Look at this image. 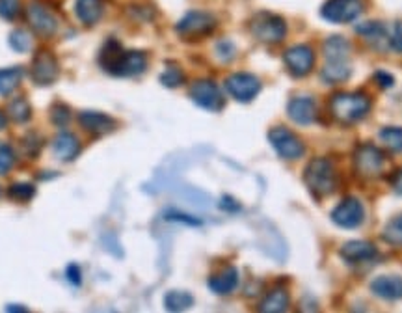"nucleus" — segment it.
Returning <instances> with one entry per match:
<instances>
[{"label":"nucleus","mask_w":402,"mask_h":313,"mask_svg":"<svg viewBox=\"0 0 402 313\" xmlns=\"http://www.w3.org/2000/svg\"><path fill=\"white\" fill-rule=\"evenodd\" d=\"M350 41L341 36L328 37L323 45V53L326 60H348L350 56Z\"/></svg>","instance_id":"24"},{"label":"nucleus","mask_w":402,"mask_h":313,"mask_svg":"<svg viewBox=\"0 0 402 313\" xmlns=\"http://www.w3.org/2000/svg\"><path fill=\"white\" fill-rule=\"evenodd\" d=\"M50 122L56 127H67V123L71 122V108L66 103H56L50 108Z\"/></svg>","instance_id":"33"},{"label":"nucleus","mask_w":402,"mask_h":313,"mask_svg":"<svg viewBox=\"0 0 402 313\" xmlns=\"http://www.w3.org/2000/svg\"><path fill=\"white\" fill-rule=\"evenodd\" d=\"M382 240L387 245L395 246V248H402V215L393 216L385 224L384 231H382Z\"/></svg>","instance_id":"29"},{"label":"nucleus","mask_w":402,"mask_h":313,"mask_svg":"<svg viewBox=\"0 0 402 313\" xmlns=\"http://www.w3.org/2000/svg\"><path fill=\"white\" fill-rule=\"evenodd\" d=\"M194 304V296L186 291H170L164 296V307L168 312H184Z\"/></svg>","instance_id":"28"},{"label":"nucleus","mask_w":402,"mask_h":313,"mask_svg":"<svg viewBox=\"0 0 402 313\" xmlns=\"http://www.w3.org/2000/svg\"><path fill=\"white\" fill-rule=\"evenodd\" d=\"M250 30L256 39H259V41H262V44L274 45V44H280L281 39L285 37L287 25H285V21H283L280 15L261 12V13H257L256 17L251 19Z\"/></svg>","instance_id":"5"},{"label":"nucleus","mask_w":402,"mask_h":313,"mask_svg":"<svg viewBox=\"0 0 402 313\" xmlns=\"http://www.w3.org/2000/svg\"><path fill=\"white\" fill-rule=\"evenodd\" d=\"M26 17H28V23L34 28L36 34L43 37H52L58 30V19L49 8H45L41 2H30L28 8H26Z\"/></svg>","instance_id":"13"},{"label":"nucleus","mask_w":402,"mask_h":313,"mask_svg":"<svg viewBox=\"0 0 402 313\" xmlns=\"http://www.w3.org/2000/svg\"><path fill=\"white\" fill-rule=\"evenodd\" d=\"M21 12V0H0V17L13 21Z\"/></svg>","instance_id":"36"},{"label":"nucleus","mask_w":402,"mask_h":313,"mask_svg":"<svg viewBox=\"0 0 402 313\" xmlns=\"http://www.w3.org/2000/svg\"><path fill=\"white\" fill-rule=\"evenodd\" d=\"M287 307H289V293H287L283 287H276L265 296V301H262L261 306H259V312L281 313L287 312Z\"/></svg>","instance_id":"26"},{"label":"nucleus","mask_w":402,"mask_h":313,"mask_svg":"<svg viewBox=\"0 0 402 313\" xmlns=\"http://www.w3.org/2000/svg\"><path fill=\"white\" fill-rule=\"evenodd\" d=\"M304 183L317 200L334 194L337 187V172L334 164L324 157L309 160V164L304 170Z\"/></svg>","instance_id":"3"},{"label":"nucleus","mask_w":402,"mask_h":313,"mask_svg":"<svg viewBox=\"0 0 402 313\" xmlns=\"http://www.w3.org/2000/svg\"><path fill=\"white\" fill-rule=\"evenodd\" d=\"M8 116L12 117L15 123L30 122L32 106H30V103H28V99L23 97V95L12 99L10 104H8Z\"/></svg>","instance_id":"27"},{"label":"nucleus","mask_w":402,"mask_h":313,"mask_svg":"<svg viewBox=\"0 0 402 313\" xmlns=\"http://www.w3.org/2000/svg\"><path fill=\"white\" fill-rule=\"evenodd\" d=\"M6 312H26V307H19V306H6Z\"/></svg>","instance_id":"45"},{"label":"nucleus","mask_w":402,"mask_h":313,"mask_svg":"<svg viewBox=\"0 0 402 313\" xmlns=\"http://www.w3.org/2000/svg\"><path fill=\"white\" fill-rule=\"evenodd\" d=\"M207 285L216 295H229L238 285V270L235 267H227L218 274L209 278Z\"/></svg>","instance_id":"20"},{"label":"nucleus","mask_w":402,"mask_h":313,"mask_svg":"<svg viewBox=\"0 0 402 313\" xmlns=\"http://www.w3.org/2000/svg\"><path fill=\"white\" fill-rule=\"evenodd\" d=\"M391 187H393V191H395L399 196H402V168L393 173V178H391Z\"/></svg>","instance_id":"41"},{"label":"nucleus","mask_w":402,"mask_h":313,"mask_svg":"<svg viewBox=\"0 0 402 313\" xmlns=\"http://www.w3.org/2000/svg\"><path fill=\"white\" fill-rule=\"evenodd\" d=\"M226 90L238 103H250L261 92V80L251 73H233L226 79Z\"/></svg>","instance_id":"8"},{"label":"nucleus","mask_w":402,"mask_h":313,"mask_svg":"<svg viewBox=\"0 0 402 313\" xmlns=\"http://www.w3.org/2000/svg\"><path fill=\"white\" fill-rule=\"evenodd\" d=\"M8 44H10V47H12L15 53H28V50L32 49V37L26 30L17 28V30H13L12 34H10Z\"/></svg>","instance_id":"32"},{"label":"nucleus","mask_w":402,"mask_h":313,"mask_svg":"<svg viewBox=\"0 0 402 313\" xmlns=\"http://www.w3.org/2000/svg\"><path fill=\"white\" fill-rule=\"evenodd\" d=\"M268 142L276 149V153L285 160H296L305 153V148L298 136L287 127L276 125L268 131Z\"/></svg>","instance_id":"6"},{"label":"nucleus","mask_w":402,"mask_h":313,"mask_svg":"<svg viewBox=\"0 0 402 313\" xmlns=\"http://www.w3.org/2000/svg\"><path fill=\"white\" fill-rule=\"evenodd\" d=\"M385 155L372 144H361L354 151V170L363 179L380 178L384 172Z\"/></svg>","instance_id":"4"},{"label":"nucleus","mask_w":402,"mask_h":313,"mask_svg":"<svg viewBox=\"0 0 402 313\" xmlns=\"http://www.w3.org/2000/svg\"><path fill=\"white\" fill-rule=\"evenodd\" d=\"M287 114L298 125H309L317 116V104L311 97H294L287 104Z\"/></svg>","instance_id":"17"},{"label":"nucleus","mask_w":402,"mask_h":313,"mask_svg":"<svg viewBox=\"0 0 402 313\" xmlns=\"http://www.w3.org/2000/svg\"><path fill=\"white\" fill-rule=\"evenodd\" d=\"M6 123H8V117L4 116V112H0V131L6 129Z\"/></svg>","instance_id":"44"},{"label":"nucleus","mask_w":402,"mask_h":313,"mask_svg":"<svg viewBox=\"0 0 402 313\" xmlns=\"http://www.w3.org/2000/svg\"><path fill=\"white\" fill-rule=\"evenodd\" d=\"M168 220H179V222H186V224H194V226H198L200 224V220H194V218H189L186 215H179V213H173V215L166 216Z\"/></svg>","instance_id":"42"},{"label":"nucleus","mask_w":402,"mask_h":313,"mask_svg":"<svg viewBox=\"0 0 402 313\" xmlns=\"http://www.w3.org/2000/svg\"><path fill=\"white\" fill-rule=\"evenodd\" d=\"M190 99L209 112H220L226 104V99L213 80H195L190 86Z\"/></svg>","instance_id":"9"},{"label":"nucleus","mask_w":402,"mask_h":313,"mask_svg":"<svg viewBox=\"0 0 402 313\" xmlns=\"http://www.w3.org/2000/svg\"><path fill=\"white\" fill-rule=\"evenodd\" d=\"M374 80H376V84L380 88H393V84H395L393 75H390L387 71H376L374 73Z\"/></svg>","instance_id":"39"},{"label":"nucleus","mask_w":402,"mask_h":313,"mask_svg":"<svg viewBox=\"0 0 402 313\" xmlns=\"http://www.w3.org/2000/svg\"><path fill=\"white\" fill-rule=\"evenodd\" d=\"M216 50H218V56L224 61H229L235 56V47H233L231 41H220Z\"/></svg>","instance_id":"38"},{"label":"nucleus","mask_w":402,"mask_h":313,"mask_svg":"<svg viewBox=\"0 0 402 313\" xmlns=\"http://www.w3.org/2000/svg\"><path fill=\"white\" fill-rule=\"evenodd\" d=\"M216 28V19L207 12H189L175 25V30L184 39H201Z\"/></svg>","instance_id":"7"},{"label":"nucleus","mask_w":402,"mask_h":313,"mask_svg":"<svg viewBox=\"0 0 402 313\" xmlns=\"http://www.w3.org/2000/svg\"><path fill=\"white\" fill-rule=\"evenodd\" d=\"M332 220L339 227H345V229L360 227L365 220V209H363L358 198L348 196L341 200L339 205L332 211Z\"/></svg>","instance_id":"11"},{"label":"nucleus","mask_w":402,"mask_h":313,"mask_svg":"<svg viewBox=\"0 0 402 313\" xmlns=\"http://www.w3.org/2000/svg\"><path fill=\"white\" fill-rule=\"evenodd\" d=\"M361 12H363L361 0H328L320 10V15L329 23L343 25L356 21Z\"/></svg>","instance_id":"10"},{"label":"nucleus","mask_w":402,"mask_h":313,"mask_svg":"<svg viewBox=\"0 0 402 313\" xmlns=\"http://www.w3.org/2000/svg\"><path fill=\"white\" fill-rule=\"evenodd\" d=\"M356 32L360 34L367 44H371L374 49L385 50L390 47V36L387 30L382 23H374V21H367L363 25L356 26Z\"/></svg>","instance_id":"19"},{"label":"nucleus","mask_w":402,"mask_h":313,"mask_svg":"<svg viewBox=\"0 0 402 313\" xmlns=\"http://www.w3.org/2000/svg\"><path fill=\"white\" fill-rule=\"evenodd\" d=\"M99 66L114 77H136L147 69V58L142 50H125L116 39H106L99 50Z\"/></svg>","instance_id":"1"},{"label":"nucleus","mask_w":402,"mask_h":313,"mask_svg":"<svg viewBox=\"0 0 402 313\" xmlns=\"http://www.w3.org/2000/svg\"><path fill=\"white\" fill-rule=\"evenodd\" d=\"M372 101L367 93H335L329 99V112L332 116L343 125H352L361 122L371 112Z\"/></svg>","instance_id":"2"},{"label":"nucleus","mask_w":402,"mask_h":313,"mask_svg":"<svg viewBox=\"0 0 402 313\" xmlns=\"http://www.w3.org/2000/svg\"><path fill=\"white\" fill-rule=\"evenodd\" d=\"M283 61H285L289 73L296 79H302L305 75H309L315 66V53L309 45H294L285 50Z\"/></svg>","instance_id":"12"},{"label":"nucleus","mask_w":402,"mask_h":313,"mask_svg":"<svg viewBox=\"0 0 402 313\" xmlns=\"http://www.w3.org/2000/svg\"><path fill=\"white\" fill-rule=\"evenodd\" d=\"M390 47L396 53H402V23H396L393 34L390 36Z\"/></svg>","instance_id":"37"},{"label":"nucleus","mask_w":402,"mask_h":313,"mask_svg":"<svg viewBox=\"0 0 402 313\" xmlns=\"http://www.w3.org/2000/svg\"><path fill=\"white\" fill-rule=\"evenodd\" d=\"M23 77H25V69L21 68V66L0 69V95L2 97L12 95L19 88V84H21Z\"/></svg>","instance_id":"25"},{"label":"nucleus","mask_w":402,"mask_h":313,"mask_svg":"<svg viewBox=\"0 0 402 313\" xmlns=\"http://www.w3.org/2000/svg\"><path fill=\"white\" fill-rule=\"evenodd\" d=\"M15 164V153L6 144H0V176H6Z\"/></svg>","instance_id":"35"},{"label":"nucleus","mask_w":402,"mask_h":313,"mask_svg":"<svg viewBox=\"0 0 402 313\" xmlns=\"http://www.w3.org/2000/svg\"><path fill=\"white\" fill-rule=\"evenodd\" d=\"M160 82L166 88H177L184 82V73L177 66H168L166 71L160 75Z\"/></svg>","instance_id":"34"},{"label":"nucleus","mask_w":402,"mask_h":313,"mask_svg":"<svg viewBox=\"0 0 402 313\" xmlns=\"http://www.w3.org/2000/svg\"><path fill=\"white\" fill-rule=\"evenodd\" d=\"M30 77L37 86H50L58 79V60L49 50H39L30 66Z\"/></svg>","instance_id":"14"},{"label":"nucleus","mask_w":402,"mask_h":313,"mask_svg":"<svg viewBox=\"0 0 402 313\" xmlns=\"http://www.w3.org/2000/svg\"><path fill=\"white\" fill-rule=\"evenodd\" d=\"M52 149H55V155L58 159L69 162V160L77 159V155L80 153V142L71 133H60L55 138Z\"/></svg>","instance_id":"21"},{"label":"nucleus","mask_w":402,"mask_h":313,"mask_svg":"<svg viewBox=\"0 0 402 313\" xmlns=\"http://www.w3.org/2000/svg\"><path fill=\"white\" fill-rule=\"evenodd\" d=\"M75 13L80 19V23L93 26L103 15V2L101 0H77Z\"/></svg>","instance_id":"23"},{"label":"nucleus","mask_w":402,"mask_h":313,"mask_svg":"<svg viewBox=\"0 0 402 313\" xmlns=\"http://www.w3.org/2000/svg\"><path fill=\"white\" fill-rule=\"evenodd\" d=\"M371 291L384 301H401L402 298V278L395 274L378 276L371 282Z\"/></svg>","instance_id":"18"},{"label":"nucleus","mask_w":402,"mask_h":313,"mask_svg":"<svg viewBox=\"0 0 402 313\" xmlns=\"http://www.w3.org/2000/svg\"><path fill=\"white\" fill-rule=\"evenodd\" d=\"M380 140L384 142L385 146L391 151L401 153L402 151V127H385L380 131Z\"/></svg>","instance_id":"31"},{"label":"nucleus","mask_w":402,"mask_h":313,"mask_svg":"<svg viewBox=\"0 0 402 313\" xmlns=\"http://www.w3.org/2000/svg\"><path fill=\"white\" fill-rule=\"evenodd\" d=\"M376 248L367 240H348L339 250V256L347 263H365L376 258Z\"/></svg>","instance_id":"16"},{"label":"nucleus","mask_w":402,"mask_h":313,"mask_svg":"<svg viewBox=\"0 0 402 313\" xmlns=\"http://www.w3.org/2000/svg\"><path fill=\"white\" fill-rule=\"evenodd\" d=\"M350 73H352V68L348 60H326L320 77L328 84H341L350 77Z\"/></svg>","instance_id":"22"},{"label":"nucleus","mask_w":402,"mask_h":313,"mask_svg":"<svg viewBox=\"0 0 402 313\" xmlns=\"http://www.w3.org/2000/svg\"><path fill=\"white\" fill-rule=\"evenodd\" d=\"M79 123L80 127L92 135H108L112 131L116 129V120L104 112H95V111H84L79 114Z\"/></svg>","instance_id":"15"},{"label":"nucleus","mask_w":402,"mask_h":313,"mask_svg":"<svg viewBox=\"0 0 402 313\" xmlns=\"http://www.w3.org/2000/svg\"><path fill=\"white\" fill-rule=\"evenodd\" d=\"M220 207H222V209H229V211H235V209H240V207H238V203H233L231 198H224V202L220 203Z\"/></svg>","instance_id":"43"},{"label":"nucleus","mask_w":402,"mask_h":313,"mask_svg":"<svg viewBox=\"0 0 402 313\" xmlns=\"http://www.w3.org/2000/svg\"><path fill=\"white\" fill-rule=\"evenodd\" d=\"M67 280L73 283V285H80V282H82V272H80L79 265L71 263L67 267Z\"/></svg>","instance_id":"40"},{"label":"nucleus","mask_w":402,"mask_h":313,"mask_svg":"<svg viewBox=\"0 0 402 313\" xmlns=\"http://www.w3.org/2000/svg\"><path fill=\"white\" fill-rule=\"evenodd\" d=\"M36 196V187L32 183H13L8 189V198H12L13 202L26 203Z\"/></svg>","instance_id":"30"}]
</instances>
